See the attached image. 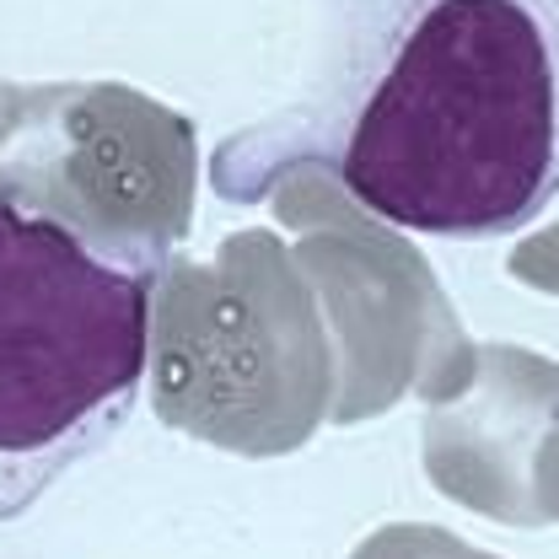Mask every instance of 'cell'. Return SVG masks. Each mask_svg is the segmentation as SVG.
Listing matches in <instances>:
<instances>
[{"label":"cell","mask_w":559,"mask_h":559,"mask_svg":"<svg viewBox=\"0 0 559 559\" xmlns=\"http://www.w3.org/2000/svg\"><path fill=\"white\" fill-rule=\"evenodd\" d=\"M290 167L399 231L533 226L559 200V0H307L296 97L215 151V189Z\"/></svg>","instance_id":"6da1fadb"},{"label":"cell","mask_w":559,"mask_h":559,"mask_svg":"<svg viewBox=\"0 0 559 559\" xmlns=\"http://www.w3.org/2000/svg\"><path fill=\"white\" fill-rule=\"evenodd\" d=\"M156 264L0 194V522L124 430L151 366Z\"/></svg>","instance_id":"7a4b0ae2"}]
</instances>
